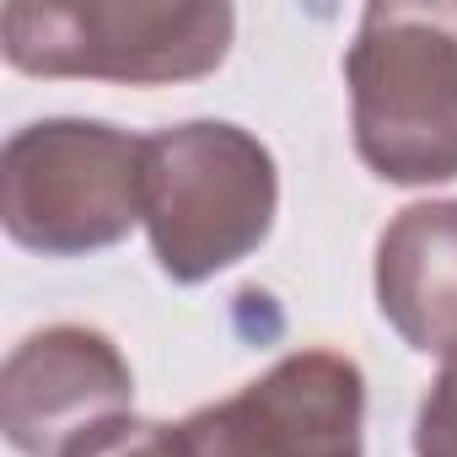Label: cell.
I'll return each instance as SVG.
<instances>
[{"instance_id": "obj_4", "label": "cell", "mask_w": 457, "mask_h": 457, "mask_svg": "<svg viewBox=\"0 0 457 457\" xmlns=\"http://www.w3.org/2000/svg\"><path fill=\"white\" fill-rule=\"evenodd\" d=\"M145 135L103 119H33L0 151L6 237L44 259L97 253L140 220Z\"/></svg>"}, {"instance_id": "obj_8", "label": "cell", "mask_w": 457, "mask_h": 457, "mask_svg": "<svg viewBox=\"0 0 457 457\" xmlns=\"http://www.w3.org/2000/svg\"><path fill=\"white\" fill-rule=\"evenodd\" d=\"M60 457H183V452H178V425L140 420L129 409V414H113V420H97L92 430H81Z\"/></svg>"}, {"instance_id": "obj_2", "label": "cell", "mask_w": 457, "mask_h": 457, "mask_svg": "<svg viewBox=\"0 0 457 457\" xmlns=\"http://www.w3.org/2000/svg\"><path fill=\"white\" fill-rule=\"evenodd\" d=\"M345 87L355 151L382 183L457 178V6H366Z\"/></svg>"}, {"instance_id": "obj_7", "label": "cell", "mask_w": 457, "mask_h": 457, "mask_svg": "<svg viewBox=\"0 0 457 457\" xmlns=\"http://www.w3.org/2000/svg\"><path fill=\"white\" fill-rule=\"evenodd\" d=\"M377 307L420 355L457 345V199L403 204L377 237Z\"/></svg>"}, {"instance_id": "obj_5", "label": "cell", "mask_w": 457, "mask_h": 457, "mask_svg": "<svg viewBox=\"0 0 457 457\" xmlns=\"http://www.w3.org/2000/svg\"><path fill=\"white\" fill-rule=\"evenodd\" d=\"M366 377L339 350H291L243 393L178 420L183 457H366Z\"/></svg>"}, {"instance_id": "obj_9", "label": "cell", "mask_w": 457, "mask_h": 457, "mask_svg": "<svg viewBox=\"0 0 457 457\" xmlns=\"http://www.w3.org/2000/svg\"><path fill=\"white\" fill-rule=\"evenodd\" d=\"M414 457H457V345L441 355V371L414 414Z\"/></svg>"}, {"instance_id": "obj_3", "label": "cell", "mask_w": 457, "mask_h": 457, "mask_svg": "<svg viewBox=\"0 0 457 457\" xmlns=\"http://www.w3.org/2000/svg\"><path fill=\"white\" fill-rule=\"evenodd\" d=\"M237 12L220 0H12L0 49L22 76L172 87L220 71Z\"/></svg>"}, {"instance_id": "obj_6", "label": "cell", "mask_w": 457, "mask_h": 457, "mask_svg": "<svg viewBox=\"0 0 457 457\" xmlns=\"http://www.w3.org/2000/svg\"><path fill=\"white\" fill-rule=\"evenodd\" d=\"M135 409V377L119 345L87 323L28 334L0 371V430L22 457H60L97 420Z\"/></svg>"}, {"instance_id": "obj_1", "label": "cell", "mask_w": 457, "mask_h": 457, "mask_svg": "<svg viewBox=\"0 0 457 457\" xmlns=\"http://www.w3.org/2000/svg\"><path fill=\"white\" fill-rule=\"evenodd\" d=\"M280 172L270 145L226 119H188L145 135L140 226L167 280L199 286L243 264L275 226Z\"/></svg>"}]
</instances>
